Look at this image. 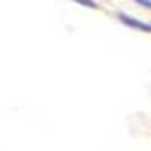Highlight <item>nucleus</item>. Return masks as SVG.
Listing matches in <instances>:
<instances>
[{
    "instance_id": "f257e3e1",
    "label": "nucleus",
    "mask_w": 151,
    "mask_h": 151,
    "mask_svg": "<svg viewBox=\"0 0 151 151\" xmlns=\"http://www.w3.org/2000/svg\"><path fill=\"white\" fill-rule=\"evenodd\" d=\"M118 20L121 24H124L125 27H129L132 30L141 32V33H151V23L150 21H144L137 17H133L130 14H125V12H118L116 14Z\"/></svg>"
},
{
    "instance_id": "7ed1b4c3",
    "label": "nucleus",
    "mask_w": 151,
    "mask_h": 151,
    "mask_svg": "<svg viewBox=\"0 0 151 151\" xmlns=\"http://www.w3.org/2000/svg\"><path fill=\"white\" fill-rule=\"evenodd\" d=\"M133 2L137 5V6H141L147 11H151V0H133Z\"/></svg>"
},
{
    "instance_id": "f03ea898",
    "label": "nucleus",
    "mask_w": 151,
    "mask_h": 151,
    "mask_svg": "<svg viewBox=\"0 0 151 151\" xmlns=\"http://www.w3.org/2000/svg\"><path fill=\"white\" fill-rule=\"evenodd\" d=\"M71 2L77 3L79 6H83V8H88V9H100V5L95 0H71Z\"/></svg>"
}]
</instances>
